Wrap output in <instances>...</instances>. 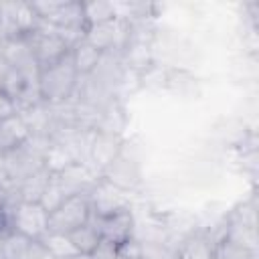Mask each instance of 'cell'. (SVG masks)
Wrapping results in <instances>:
<instances>
[{
	"label": "cell",
	"mask_w": 259,
	"mask_h": 259,
	"mask_svg": "<svg viewBox=\"0 0 259 259\" xmlns=\"http://www.w3.org/2000/svg\"><path fill=\"white\" fill-rule=\"evenodd\" d=\"M2 202H4V190H2V186H0V206H2Z\"/></svg>",
	"instance_id": "cb8c5ba5"
},
{
	"label": "cell",
	"mask_w": 259,
	"mask_h": 259,
	"mask_svg": "<svg viewBox=\"0 0 259 259\" xmlns=\"http://www.w3.org/2000/svg\"><path fill=\"white\" fill-rule=\"evenodd\" d=\"M89 196V204H91V217L93 219H101L105 214H111L123 206H130L127 202V192L111 186L109 182H105L103 178H97L95 184L89 188L87 192Z\"/></svg>",
	"instance_id": "ba28073f"
},
{
	"label": "cell",
	"mask_w": 259,
	"mask_h": 259,
	"mask_svg": "<svg viewBox=\"0 0 259 259\" xmlns=\"http://www.w3.org/2000/svg\"><path fill=\"white\" fill-rule=\"evenodd\" d=\"M101 59H103V53L97 51L93 45H89L85 38H81L77 45L71 47V61L79 77L91 75L101 65Z\"/></svg>",
	"instance_id": "7c38bea8"
},
{
	"label": "cell",
	"mask_w": 259,
	"mask_h": 259,
	"mask_svg": "<svg viewBox=\"0 0 259 259\" xmlns=\"http://www.w3.org/2000/svg\"><path fill=\"white\" fill-rule=\"evenodd\" d=\"M4 259H53L38 239H28L18 233H8L2 241Z\"/></svg>",
	"instance_id": "30bf717a"
},
{
	"label": "cell",
	"mask_w": 259,
	"mask_h": 259,
	"mask_svg": "<svg viewBox=\"0 0 259 259\" xmlns=\"http://www.w3.org/2000/svg\"><path fill=\"white\" fill-rule=\"evenodd\" d=\"M40 243L45 245L47 253L53 257V259H65V257H73L77 255L79 251L75 249V245L71 243L69 235H61V233H47Z\"/></svg>",
	"instance_id": "d6986e66"
},
{
	"label": "cell",
	"mask_w": 259,
	"mask_h": 259,
	"mask_svg": "<svg viewBox=\"0 0 259 259\" xmlns=\"http://www.w3.org/2000/svg\"><path fill=\"white\" fill-rule=\"evenodd\" d=\"M65 259H91V255H83V253H77L73 257H65Z\"/></svg>",
	"instance_id": "603a6c76"
},
{
	"label": "cell",
	"mask_w": 259,
	"mask_h": 259,
	"mask_svg": "<svg viewBox=\"0 0 259 259\" xmlns=\"http://www.w3.org/2000/svg\"><path fill=\"white\" fill-rule=\"evenodd\" d=\"M91 259H130L123 251H121V247H117V245H113V243H107V241H99V245H97V249L91 253Z\"/></svg>",
	"instance_id": "ffe728a7"
},
{
	"label": "cell",
	"mask_w": 259,
	"mask_h": 259,
	"mask_svg": "<svg viewBox=\"0 0 259 259\" xmlns=\"http://www.w3.org/2000/svg\"><path fill=\"white\" fill-rule=\"evenodd\" d=\"M79 79L81 77L73 67L71 55L47 69H40L36 77V89H38L40 101L47 105H61L69 101L77 91Z\"/></svg>",
	"instance_id": "6da1fadb"
},
{
	"label": "cell",
	"mask_w": 259,
	"mask_h": 259,
	"mask_svg": "<svg viewBox=\"0 0 259 259\" xmlns=\"http://www.w3.org/2000/svg\"><path fill=\"white\" fill-rule=\"evenodd\" d=\"M99 178H103L105 182H109L111 186H115L123 192H132L142 184L140 164L136 160L123 156V152L105 170L99 172Z\"/></svg>",
	"instance_id": "9c48e42d"
},
{
	"label": "cell",
	"mask_w": 259,
	"mask_h": 259,
	"mask_svg": "<svg viewBox=\"0 0 259 259\" xmlns=\"http://www.w3.org/2000/svg\"><path fill=\"white\" fill-rule=\"evenodd\" d=\"M69 196H73V192L67 188V184L63 182V178L59 176V174H51V180H49V186H47V190H45V194H42V198H40V204L49 210V214L61 204V202H65Z\"/></svg>",
	"instance_id": "e0dca14e"
},
{
	"label": "cell",
	"mask_w": 259,
	"mask_h": 259,
	"mask_svg": "<svg viewBox=\"0 0 259 259\" xmlns=\"http://www.w3.org/2000/svg\"><path fill=\"white\" fill-rule=\"evenodd\" d=\"M0 259H4V255H2V247H0Z\"/></svg>",
	"instance_id": "d4e9b609"
},
{
	"label": "cell",
	"mask_w": 259,
	"mask_h": 259,
	"mask_svg": "<svg viewBox=\"0 0 259 259\" xmlns=\"http://www.w3.org/2000/svg\"><path fill=\"white\" fill-rule=\"evenodd\" d=\"M121 152H123V140H121L119 134L107 132V130H95L93 136H91V142H89L87 158H89L91 166L95 168V172L99 174Z\"/></svg>",
	"instance_id": "52a82bcc"
},
{
	"label": "cell",
	"mask_w": 259,
	"mask_h": 259,
	"mask_svg": "<svg viewBox=\"0 0 259 259\" xmlns=\"http://www.w3.org/2000/svg\"><path fill=\"white\" fill-rule=\"evenodd\" d=\"M8 71H10V65H8V61L4 59V55L0 53V89H2V83H4V79H6V75H8Z\"/></svg>",
	"instance_id": "7402d4cb"
},
{
	"label": "cell",
	"mask_w": 259,
	"mask_h": 259,
	"mask_svg": "<svg viewBox=\"0 0 259 259\" xmlns=\"http://www.w3.org/2000/svg\"><path fill=\"white\" fill-rule=\"evenodd\" d=\"M93 219V217H91ZM97 225V231L103 241L113 243L117 247L134 241V229H136V219L130 206H123L111 214H105L101 219H93Z\"/></svg>",
	"instance_id": "8992f818"
},
{
	"label": "cell",
	"mask_w": 259,
	"mask_h": 259,
	"mask_svg": "<svg viewBox=\"0 0 259 259\" xmlns=\"http://www.w3.org/2000/svg\"><path fill=\"white\" fill-rule=\"evenodd\" d=\"M30 136H32V132L20 113L0 119V154H8V152L20 148L22 144L28 142Z\"/></svg>",
	"instance_id": "8fae6325"
},
{
	"label": "cell",
	"mask_w": 259,
	"mask_h": 259,
	"mask_svg": "<svg viewBox=\"0 0 259 259\" xmlns=\"http://www.w3.org/2000/svg\"><path fill=\"white\" fill-rule=\"evenodd\" d=\"M69 239H71V243L75 245V249H77L79 253L91 255V253L97 249V245H99V241H101V235H99V231H97L95 221L89 219L87 225H83V227L75 229L73 233H69Z\"/></svg>",
	"instance_id": "9a60e30c"
},
{
	"label": "cell",
	"mask_w": 259,
	"mask_h": 259,
	"mask_svg": "<svg viewBox=\"0 0 259 259\" xmlns=\"http://www.w3.org/2000/svg\"><path fill=\"white\" fill-rule=\"evenodd\" d=\"M49 180H51V172L47 168H40L38 172L26 176L14 190H8V192H14L16 200H22V202H40L49 186Z\"/></svg>",
	"instance_id": "4fadbf2b"
},
{
	"label": "cell",
	"mask_w": 259,
	"mask_h": 259,
	"mask_svg": "<svg viewBox=\"0 0 259 259\" xmlns=\"http://www.w3.org/2000/svg\"><path fill=\"white\" fill-rule=\"evenodd\" d=\"M40 20L30 2H0V28L6 38H24L38 28Z\"/></svg>",
	"instance_id": "5b68a950"
},
{
	"label": "cell",
	"mask_w": 259,
	"mask_h": 259,
	"mask_svg": "<svg viewBox=\"0 0 259 259\" xmlns=\"http://www.w3.org/2000/svg\"><path fill=\"white\" fill-rule=\"evenodd\" d=\"M28 40H30L32 55H34L38 71L55 65V63H59V61H63L65 57L71 55L69 42L53 26H49L45 22L38 24V28L28 36Z\"/></svg>",
	"instance_id": "277c9868"
},
{
	"label": "cell",
	"mask_w": 259,
	"mask_h": 259,
	"mask_svg": "<svg viewBox=\"0 0 259 259\" xmlns=\"http://www.w3.org/2000/svg\"><path fill=\"white\" fill-rule=\"evenodd\" d=\"M14 113H18L14 101L0 89V119H4V117H8V115H14Z\"/></svg>",
	"instance_id": "44dd1931"
},
{
	"label": "cell",
	"mask_w": 259,
	"mask_h": 259,
	"mask_svg": "<svg viewBox=\"0 0 259 259\" xmlns=\"http://www.w3.org/2000/svg\"><path fill=\"white\" fill-rule=\"evenodd\" d=\"M89 219H91V204L87 192L73 194L49 214V233L69 235L75 229L87 225Z\"/></svg>",
	"instance_id": "3957f363"
},
{
	"label": "cell",
	"mask_w": 259,
	"mask_h": 259,
	"mask_svg": "<svg viewBox=\"0 0 259 259\" xmlns=\"http://www.w3.org/2000/svg\"><path fill=\"white\" fill-rule=\"evenodd\" d=\"M8 225L10 233L40 241L49 233V210L40 202L16 200L8 210Z\"/></svg>",
	"instance_id": "7a4b0ae2"
},
{
	"label": "cell",
	"mask_w": 259,
	"mask_h": 259,
	"mask_svg": "<svg viewBox=\"0 0 259 259\" xmlns=\"http://www.w3.org/2000/svg\"><path fill=\"white\" fill-rule=\"evenodd\" d=\"M212 259H257V251L229 237H221L212 243Z\"/></svg>",
	"instance_id": "2e32d148"
},
{
	"label": "cell",
	"mask_w": 259,
	"mask_h": 259,
	"mask_svg": "<svg viewBox=\"0 0 259 259\" xmlns=\"http://www.w3.org/2000/svg\"><path fill=\"white\" fill-rule=\"evenodd\" d=\"M176 259H212V241L202 235L190 237L176 251Z\"/></svg>",
	"instance_id": "ac0fdd59"
},
{
	"label": "cell",
	"mask_w": 259,
	"mask_h": 259,
	"mask_svg": "<svg viewBox=\"0 0 259 259\" xmlns=\"http://www.w3.org/2000/svg\"><path fill=\"white\" fill-rule=\"evenodd\" d=\"M83 16L87 26L111 22L117 18V4L105 2V0H93V2H83Z\"/></svg>",
	"instance_id": "5bb4252c"
}]
</instances>
